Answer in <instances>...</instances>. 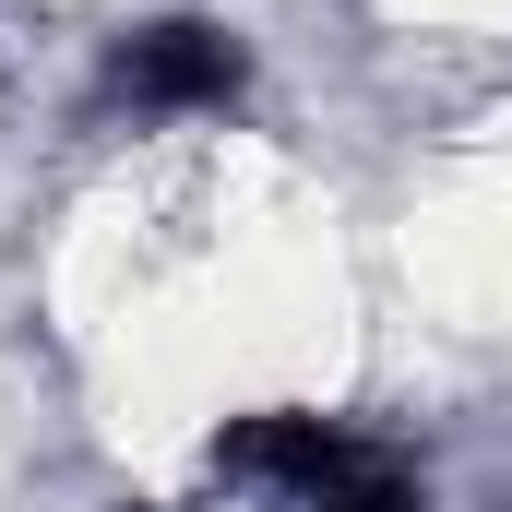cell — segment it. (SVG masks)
<instances>
[{
    "label": "cell",
    "instance_id": "3957f363",
    "mask_svg": "<svg viewBox=\"0 0 512 512\" xmlns=\"http://www.w3.org/2000/svg\"><path fill=\"white\" fill-rule=\"evenodd\" d=\"M298 512H429V501H417V489H405V477H393L382 453H370V465H358V477H334V489H322V501H298Z\"/></svg>",
    "mask_w": 512,
    "mask_h": 512
},
{
    "label": "cell",
    "instance_id": "7a4b0ae2",
    "mask_svg": "<svg viewBox=\"0 0 512 512\" xmlns=\"http://www.w3.org/2000/svg\"><path fill=\"white\" fill-rule=\"evenodd\" d=\"M239 72H251V60H239L215 24H155V36H131V48H120L108 84H120L131 108H227Z\"/></svg>",
    "mask_w": 512,
    "mask_h": 512
},
{
    "label": "cell",
    "instance_id": "6da1fadb",
    "mask_svg": "<svg viewBox=\"0 0 512 512\" xmlns=\"http://www.w3.org/2000/svg\"><path fill=\"white\" fill-rule=\"evenodd\" d=\"M358 465H370V441L334 429V417H298V405H262V417H227L215 429V477L227 489H274V501H322Z\"/></svg>",
    "mask_w": 512,
    "mask_h": 512
}]
</instances>
